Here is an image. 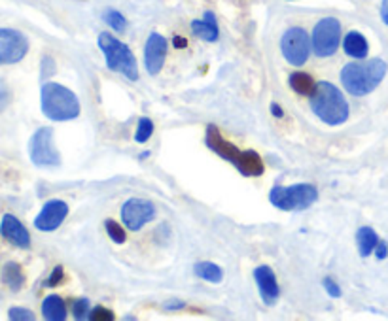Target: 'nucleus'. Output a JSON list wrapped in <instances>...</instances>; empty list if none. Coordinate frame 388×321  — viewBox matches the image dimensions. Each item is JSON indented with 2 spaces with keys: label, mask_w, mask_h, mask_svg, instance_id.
<instances>
[{
  "label": "nucleus",
  "mask_w": 388,
  "mask_h": 321,
  "mask_svg": "<svg viewBox=\"0 0 388 321\" xmlns=\"http://www.w3.org/2000/svg\"><path fill=\"white\" fill-rule=\"evenodd\" d=\"M8 317L14 321H33L34 314L31 310H27V308H17V306H14V308H10V312H8Z\"/></svg>",
  "instance_id": "nucleus-28"
},
{
  "label": "nucleus",
  "mask_w": 388,
  "mask_h": 321,
  "mask_svg": "<svg viewBox=\"0 0 388 321\" xmlns=\"http://www.w3.org/2000/svg\"><path fill=\"white\" fill-rule=\"evenodd\" d=\"M29 40L16 29H0V64H14L27 55Z\"/></svg>",
  "instance_id": "nucleus-11"
},
{
  "label": "nucleus",
  "mask_w": 388,
  "mask_h": 321,
  "mask_svg": "<svg viewBox=\"0 0 388 321\" xmlns=\"http://www.w3.org/2000/svg\"><path fill=\"white\" fill-rule=\"evenodd\" d=\"M29 156L36 166H59L61 156L54 142V128L42 127L31 136Z\"/></svg>",
  "instance_id": "nucleus-9"
},
{
  "label": "nucleus",
  "mask_w": 388,
  "mask_h": 321,
  "mask_svg": "<svg viewBox=\"0 0 388 321\" xmlns=\"http://www.w3.org/2000/svg\"><path fill=\"white\" fill-rule=\"evenodd\" d=\"M40 106H42L44 116L51 121H71L81 112L80 101L74 91L55 81H48L42 86Z\"/></svg>",
  "instance_id": "nucleus-4"
},
{
  "label": "nucleus",
  "mask_w": 388,
  "mask_h": 321,
  "mask_svg": "<svg viewBox=\"0 0 388 321\" xmlns=\"http://www.w3.org/2000/svg\"><path fill=\"white\" fill-rule=\"evenodd\" d=\"M191 32L195 36L205 40V42H216L220 38V29H218V21L212 11H205L203 19H195L191 21Z\"/></svg>",
  "instance_id": "nucleus-16"
},
{
  "label": "nucleus",
  "mask_w": 388,
  "mask_h": 321,
  "mask_svg": "<svg viewBox=\"0 0 388 321\" xmlns=\"http://www.w3.org/2000/svg\"><path fill=\"white\" fill-rule=\"evenodd\" d=\"M254 280L258 284L259 295L267 306L275 305L279 297H281V287H279V282H277L275 272L271 270V267L267 265H262L254 270Z\"/></svg>",
  "instance_id": "nucleus-14"
},
{
  "label": "nucleus",
  "mask_w": 388,
  "mask_h": 321,
  "mask_svg": "<svg viewBox=\"0 0 388 321\" xmlns=\"http://www.w3.org/2000/svg\"><path fill=\"white\" fill-rule=\"evenodd\" d=\"M288 83H290V87L297 95L302 96H313V93L317 91V81L307 72H292L290 78H288Z\"/></svg>",
  "instance_id": "nucleus-19"
},
{
  "label": "nucleus",
  "mask_w": 388,
  "mask_h": 321,
  "mask_svg": "<svg viewBox=\"0 0 388 321\" xmlns=\"http://www.w3.org/2000/svg\"><path fill=\"white\" fill-rule=\"evenodd\" d=\"M194 272L197 278L205 280V282H211V284H220L224 280V270H222L216 263L211 261H201L194 267Z\"/></svg>",
  "instance_id": "nucleus-21"
},
{
  "label": "nucleus",
  "mask_w": 388,
  "mask_h": 321,
  "mask_svg": "<svg viewBox=\"0 0 388 321\" xmlns=\"http://www.w3.org/2000/svg\"><path fill=\"white\" fill-rule=\"evenodd\" d=\"M167 57V40L159 32H151L144 46V66L150 76H157Z\"/></svg>",
  "instance_id": "nucleus-13"
},
{
  "label": "nucleus",
  "mask_w": 388,
  "mask_h": 321,
  "mask_svg": "<svg viewBox=\"0 0 388 321\" xmlns=\"http://www.w3.org/2000/svg\"><path fill=\"white\" fill-rule=\"evenodd\" d=\"M375 257H377V259H381V261H383V259H387L388 257V244L387 242H383V240H379V244L377 246H375Z\"/></svg>",
  "instance_id": "nucleus-33"
},
{
  "label": "nucleus",
  "mask_w": 388,
  "mask_h": 321,
  "mask_svg": "<svg viewBox=\"0 0 388 321\" xmlns=\"http://www.w3.org/2000/svg\"><path fill=\"white\" fill-rule=\"evenodd\" d=\"M156 218V206L148 198H129L121 206V221L129 230L136 233Z\"/></svg>",
  "instance_id": "nucleus-10"
},
{
  "label": "nucleus",
  "mask_w": 388,
  "mask_h": 321,
  "mask_svg": "<svg viewBox=\"0 0 388 321\" xmlns=\"http://www.w3.org/2000/svg\"><path fill=\"white\" fill-rule=\"evenodd\" d=\"M322 285H324V289H326V293H328L329 297H334V299H339L341 295H343V291H341V287L337 285V282H335V280L324 278Z\"/></svg>",
  "instance_id": "nucleus-29"
},
{
  "label": "nucleus",
  "mask_w": 388,
  "mask_h": 321,
  "mask_svg": "<svg viewBox=\"0 0 388 321\" xmlns=\"http://www.w3.org/2000/svg\"><path fill=\"white\" fill-rule=\"evenodd\" d=\"M163 306H165V310L169 312H178L182 310V308H186V302H182L180 299H169Z\"/></svg>",
  "instance_id": "nucleus-32"
},
{
  "label": "nucleus",
  "mask_w": 388,
  "mask_h": 321,
  "mask_svg": "<svg viewBox=\"0 0 388 321\" xmlns=\"http://www.w3.org/2000/svg\"><path fill=\"white\" fill-rule=\"evenodd\" d=\"M42 316L48 321H65L66 305L59 295H49L42 302Z\"/></svg>",
  "instance_id": "nucleus-18"
},
{
  "label": "nucleus",
  "mask_w": 388,
  "mask_h": 321,
  "mask_svg": "<svg viewBox=\"0 0 388 321\" xmlns=\"http://www.w3.org/2000/svg\"><path fill=\"white\" fill-rule=\"evenodd\" d=\"M2 280L11 291H19L25 285V274H23L21 267L17 263H8L6 265L4 270H2Z\"/></svg>",
  "instance_id": "nucleus-22"
},
{
  "label": "nucleus",
  "mask_w": 388,
  "mask_h": 321,
  "mask_svg": "<svg viewBox=\"0 0 388 321\" xmlns=\"http://www.w3.org/2000/svg\"><path fill=\"white\" fill-rule=\"evenodd\" d=\"M63 278H65V270H63L61 265H57V267L54 268V272L49 274V278L46 280V285H48V287H55V285H59L61 282H63Z\"/></svg>",
  "instance_id": "nucleus-30"
},
{
  "label": "nucleus",
  "mask_w": 388,
  "mask_h": 321,
  "mask_svg": "<svg viewBox=\"0 0 388 321\" xmlns=\"http://www.w3.org/2000/svg\"><path fill=\"white\" fill-rule=\"evenodd\" d=\"M66 215H69V204L59 198H51L44 204L40 214L36 215L34 227L42 233H51V230L59 229L63 221L66 220Z\"/></svg>",
  "instance_id": "nucleus-12"
},
{
  "label": "nucleus",
  "mask_w": 388,
  "mask_h": 321,
  "mask_svg": "<svg viewBox=\"0 0 388 321\" xmlns=\"http://www.w3.org/2000/svg\"><path fill=\"white\" fill-rule=\"evenodd\" d=\"M313 51L318 57H332L339 49L341 44V23L335 17H324L313 29Z\"/></svg>",
  "instance_id": "nucleus-8"
},
{
  "label": "nucleus",
  "mask_w": 388,
  "mask_h": 321,
  "mask_svg": "<svg viewBox=\"0 0 388 321\" xmlns=\"http://www.w3.org/2000/svg\"><path fill=\"white\" fill-rule=\"evenodd\" d=\"M103 19L106 25H110V27L114 29V31H118V32L127 31V19H125V17L121 16L118 10L108 8V10L103 14Z\"/></svg>",
  "instance_id": "nucleus-23"
},
{
  "label": "nucleus",
  "mask_w": 388,
  "mask_h": 321,
  "mask_svg": "<svg viewBox=\"0 0 388 321\" xmlns=\"http://www.w3.org/2000/svg\"><path fill=\"white\" fill-rule=\"evenodd\" d=\"M174 48H186V46H188V42H186V38H180V36H176L174 38Z\"/></svg>",
  "instance_id": "nucleus-36"
},
{
  "label": "nucleus",
  "mask_w": 388,
  "mask_h": 321,
  "mask_svg": "<svg viewBox=\"0 0 388 321\" xmlns=\"http://www.w3.org/2000/svg\"><path fill=\"white\" fill-rule=\"evenodd\" d=\"M281 51L292 66H303L313 51V40L302 27H292L282 34Z\"/></svg>",
  "instance_id": "nucleus-7"
},
{
  "label": "nucleus",
  "mask_w": 388,
  "mask_h": 321,
  "mask_svg": "<svg viewBox=\"0 0 388 321\" xmlns=\"http://www.w3.org/2000/svg\"><path fill=\"white\" fill-rule=\"evenodd\" d=\"M0 235L4 236L10 244L21 248V250H27V248L31 246V235H29L25 225L17 220L16 215L6 214L4 218H2V221H0Z\"/></svg>",
  "instance_id": "nucleus-15"
},
{
  "label": "nucleus",
  "mask_w": 388,
  "mask_h": 321,
  "mask_svg": "<svg viewBox=\"0 0 388 321\" xmlns=\"http://www.w3.org/2000/svg\"><path fill=\"white\" fill-rule=\"evenodd\" d=\"M89 320L91 321H114L116 316H114L112 310H108V308H103V306H95L89 312Z\"/></svg>",
  "instance_id": "nucleus-27"
},
{
  "label": "nucleus",
  "mask_w": 388,
  "mask_h": 321,
  "mask_svg": "<svg viewBox=\"0 0 388 321\" xmlns=\"http://www.w3.org/2000/svg\"><path fill=\"white\" fill-rule=\"evenodd\" d=\"M8 104H10V91H8L4 81L0 80V113L4 112Z\"/></svg>",
  "instance_id": "nucleus-31"
},
{
  "label": "nucleus",
  "mask_w": 388,
  "mask_h": 321,
  "mask_svg": "<svg viewBox=\"0 0 388 321\" xmlns=\"http://www.w3.org/2000/svg\"><path fill=\"white\" fill-rule=\"evenodd\" d=\"M387 63L383 59H360L349 63L341 70V83L352 96H366L377 89L387 76Z\"/></svg>",
  "instance_id": "nucleus-2"
},
{
  "label": "nucleus",
  "mask_w": 388,
  "mask_h": 321,
  "mask_svg": "<svg viewBox=\"0 0 388 321\" xmlns=\"http://www.w3.org/2000/svg\"><path fill=\"white\" fill-rule=\"evenodd\" d=\"M343 49L345 54L352 59H366L367 54H369V46H367L366 36L362 32L351 31L343 40Z\"/></svg>",
  "instance_id": "nucleus-17"
},
{
  "label": "nucleus",
  "mask_w": 388,
  "mask_h": 321,
  "mask_svg": "<svg viewBox=\"0 0 388 321\" xmlns=\"http://www.w3.org/2000/svg\"><path fill=\"white\" fill-rule=\"evenodd\" d=\"M146 157H150V151H144V153H141V157H139V159H146Z\"/></svg>",
  "instance_id": "nucleus-37"
},
{
  "label": "nucleus",
  "mask_w": 388,
  "mask_h": 321,
  "mask_svg": "<svg viewBox=\"0 0 388 321\" xmlns=\"http://www.w3.org/2000/svg\"><path fill=\"white\" fill-rule=\"evenodd\" d=\"M99 48L104 54L108 70L112 72H121L129 81L139 80V68H136V59L124 42L112 36L110 32H101L99 34Z\"/></svg>",
  "instance_id": "nucleus-5"
},
{
  "label": "nucleus",
  "mask_w": 388,
  "mask_h": 321,
  "mask_svg": "<svg viewBox=\"0 0 388 321\" xmlns=\"http://www.w3.org/2000/svg\"><path fill=\"white\" fill-rule=\"evenodd\" d=\"M89 312H91V305H89V299L87 297H80L72 302V316L76 320H89Z\"/></svg>",
  "instance_id": "nucleus-25"
},
{
  "label": "nucleus",
  "mask_w": 388,
  "mask_h": 321,
  "mask_svg": "<svg viewBox=\"0 0 388 321\" xmlns=\"http://www.w3.org/2000/svg\"><path fill=\"white\" fill-rule=\"evenodd\" d=\"M104 229H106L108 236L112 238L116 244H124L125 240H127V236H125V230L124 227L118 223V221L114 220H106L104 221Z\"/></svg>",
  "instance_id": "nucleus-26"
},
{
  "label": "nucleus",
  "mask_w": 388,
  "mask_h": 321,
  "mask_svg": "<svg viewBox=\"0 0 388 321\" xmlns=\"http://www.w3.org/2000/svg\"><path fill=\"white\" fill-rule=\"evenodd\" d=\"M205 144L209 150L214 151L216 156H220L222 159L232 163L244 178H258L265 172L264 160H262L259 153H256V151L252 150H237L232 142H227V140L222 136L220 128L216 127V125H209V127H207Z\"/></svg>",
  "instance_id": "nucleus-1"
},
{
  "label": "nucleus",
  "mask_w": 388,
  "mask_h": 321,
  "mask_svg": "<svg viewBox=\"0 0 388 321\" xmlns=\"http://www.w3.org/2000/svg\"><path fill=\"white\" fill-rule=\"evenodd\" d=\"M311 110L322 123L329 127H339L349 119V102L341 89L329 81L317 83V91L311 96Z\"/></svg>",
  "instance_id": "nucleus-3"
},
{
  "label": "nucleus",
  "mask_w": 388,
  "mask_h": 321,
  "mask_svg": "<svg viewBox=\"0 0 388 321\" xmlns=\"http://www.w3.org/2000/svg\"><path fill=\"white\" fill-rule=\"evenodd\" d=\"M154 134V123H151V119L148 118H141L139 119V127L135 131V142L139 144H146L150 136Z\"/></svg>",
  "instance_id": "nucleus-24"
},
{
  "label": "nucleus",
  "mask_w": 388,
  "mask_h": 321,
  "mask_svg": "<svg viewBox=\"0 0 388 321\" xmlns=\"http://www.w3.org/2000/svg\"><path fill=\"white\" fill-rule=\"evenodd\" d=\"M356 244H358V252L362 257L372 255L375 252V246L379 244L377 233L372 227H360L356 230Z\"/></svg>",
  "instance_id": "nucleus-20"
},
{
  "label": "nucleus",
  "mask_w": 388,
  "mask_h": 321,
  "mask_svg": "<svg viewBox=\"0 0 388 321\" xmlns=\"http://www.w3.org/2000/svg\"><path fill=\"white\" fill-rule=\"evenodd\" d=\"M318 200V191L313 183H294L288 188H275L269 191V203L282 212H299L311 208Z\"/></svg>",
  "instance_id": "nucleus-6"
},
{
  "label": "nucleus",
  "mask_w": 388,
  "mask_h": 321,
  "mask_svg": "<svg viewBox=\"0 0 388 321\" xmlns=\"http://www.w3.org/2000/svg\"><path fill=\"white\" fill-rule=\"evenodd\" d=\"M381 19L384 25H388V0H383V4H381Z\"/></svg>",
  "instance_id": "nucleus-35"
},
{
  "label": "nucleus",
  "mask_w": 388,
  "mask_h": 321,
  "mask_svg": "<svg viewBox=\"0 0 388 321\" xmlns=\"http://www.w3.org/2000/svg\"><path fill=\"white\" fill-rule=\"evenodd\" d=\"M269 110H271V113H273V116H275L277 119L284 118V110H282L281 104H277V102H271Z\"/></svg>",
  "instance_id": "nucleus-34"
}]
</instances>
